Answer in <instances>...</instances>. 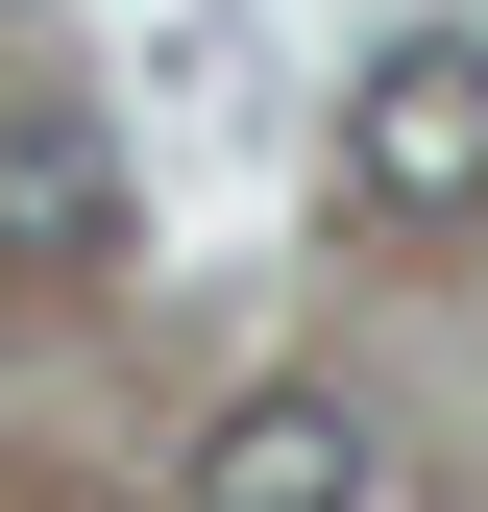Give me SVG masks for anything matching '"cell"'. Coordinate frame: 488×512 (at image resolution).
<instances>
[{
	"label": "cell",
	"mask_w": 488,
	"mask_h": 512,
	"mask_svg": "<svg viewBox=\"0 0 488 512\" xmlns=\"http://www.w3.org/2000/svg\"><path fill=\"white\" fill-rule=\"evenodd\" d=\"M342 196L366 220H488V25H391L342 74Z\"/></svg>",
	"instance_id": "6da1fadb"
},
{
	"label": "cell",
	"mask_w": 488,
	"mask_h": 512,
	"mask_svg": "<svg viewBox=\"0 0 488 512\" xmlns=\"http://www.w3.org/2000/svg\"><path fill=\"white\" fill-rule=\"evenodd\" d=\"M0 269H122V147L74 98H0Z\"/></svg>",
	"instance_id": "7a4b0ae2"
},
{
	"label": "cell",
	"mask_w": 488,
	"mask_h": 512,
	"mask_svg": "<svg viewBox=\"0 0 488 512\" xmlns=\"http://www.w3.org/2000/svg\"><path fill=\"white\" fill-rule=\"evenodd\" d=\"M171 512H366V415H342V391H244Z\"/></svg>",
	"instance_id": "3957f363"
}]
</instances>
